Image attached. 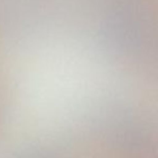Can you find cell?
Here are the masks:
<instances>
[{
	"label": "cell",
	"mask_w": 158,
	"mask_h": 158,
	"mask_svg": "<svg viewBox=\"0 0 158 158\" xmlns=\"http://www.w3.org/2000/svg\"><path fill=\"white\" fill-rule=\"evenodd\" d=\"M31 158H48V157H45V156H35V157H31Z\"/></svg>",
	"instance_id": "1"
}]
</instances>
